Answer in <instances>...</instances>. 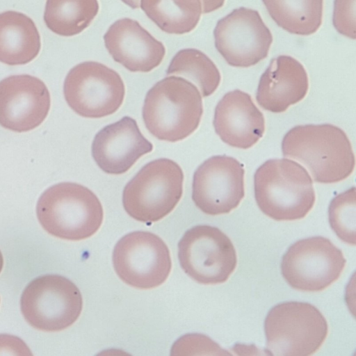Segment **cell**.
<instances>
[{
	"label": "cell",
	"mask_w": 356,
	"mask_h": 356,
	"mask_svg": "<svg viewBox=\"0 0 356 356\" xmlns=\"http://www.w3.org/2000/svg\"><path fill=\"white\" fill-rule=\"evenodd\" d=\"M282 151L284 157L306 167L316 183L341 181L355 168L349 139L343 130L332 124L292 128L282 140Z\"/></svg>",
	"instance_id": "6da1fadb"
},
{
	"label": "cell",
	"mask_w": 356,
	"mask_h": 356,
	"mask_svg": "<svg viewBox=\"0 0 356 356\" xmlns=\"http://www.w3.org/2000/svg\"><path fill=\"white\" fill-rule=\"evenodd\" d=\"M202 97L188 80L170 76L147 92L143 118L149 133L160 140H183L198 128L203 115Z\"/></svg>",
	"instance_id": "7a4b0ae2"
},
{
	"label": "cell",
	"mask_w": 356,
	"mask_h": 356,
	"mask_svg": "<svg viewBox=\"0 0 356 356\" xmlns=\"http://www.w3.org/2000/svg\"><path fill=\"white\" fill-rule=\"evenodd\" d=\"M254 184L259 208L277 221L305 218L316 201L311 176L301 165L290 159L265 162L256 171Z\"/></svg>",
	"instance_id": "3957f363"
},
{
	"label": "cell",
	"mask_w": 356,
	"mask_h": 356,
	"mask_svg": "<svg viewBox=\"0 0 356 356\" xmlns=\"http://www.w3.org/2000/svg\"><path fill=\"white\" fill-rule=\"evenodd\" d=\"M37 215L50 234L69 241L93 236L104 220V209L98 197L79 184L64 182L48 188L40 197Z\"/></svg>",
	"instance_id": "277c9868"
},
{
	"label": "cell",
	"mask_w": 356,
	"mask_h": 356,
	"mask_svg": "<svg viewBox=\"0 0 356 356\" xmlns=\"http://www.w3.org/2000/svg\"><path fill=\"white\" fill-rule=\"evenodd\" d=\"M184 175L174 161L160 159L145 165L127 184L122 202L134 219L157 222L170 214L183 195Z\"/></svg>",
	"instance_id": "5b68a950"
},
{
	"label": "cell",
	"mask_w": 356,
	"mask_h": 356,
	"mask_svg": "<svg viewBox=\"0 0 356 356\" xmlns=\"http://www.w3.org/2000/svg\"><path fill=\"white\" fill-rule=\"evenodd\" d=\"M266 350L270 355L308 356L325 341L328 325L322 313L304 302H285L273 307L264 322Z\"/></svg>",
	"instance_id": "8992f818"
},
{
	"label": "cell",
	"mask_w": 356,
	"mask_h": 356,
	"mask_svg": "<svg viewBox=\"0 0 356 356\" xmlns=\"http://www.w3.org/2000/svg\"><path fill=\"white\" fill-rule=\"evenodd\" d=\"M78 286L59 275H47L33 280L21 298V309L27 322L44 332H59L72 325L83 310Z\"/></svg>",
	"instance_id": "52a82bcc"
},
{
	"label": "cell",
	"mask_w": 356,
	"mask_h": 356,
	"mask_svg": "<svg viewBox=\"0 0 356 356\" xmlns=\"http://www.w3.org/2000/svg\"><path fill=\"white\" fill-rule=\"evenodd\" d=\"M126 94L120 74L97 62H85L70 70L64 84L69 106L79 115L99 119L115 113Z\"/></svg>",
	"instance_id": "ba28073f"
},
{
	"label": "cell",
	"mask_w": 356,
	"mask_h": 356,
	"mask_svg": "<svg viewBox=\"0 0 356 356\" xmlns=\"http://www.w3.org/2000/svg\"><path fill=\"white\" fill-rule=\"evenodd\" d=\"M178 256L185 273L202 284L225 282L237 265L236 249L230 238L210 225L188 230L179 243Z\"/></svg>",
	"instance_id": "9c48e42d"
},
{
	"label": "cell",
	"mask_w": 356,
	"mask_h": 356,
	"mask_svg": "<svg viewBox=\"0 0 356 356\" xmlns=\"http://www.w3.org/2000/svg\"><path fill=\"white\" fill-rule=\"evenodd\" d=\"M345 265L342 252L329 239L313 236L289 247L282 257L281 272L293 289L315 292L337 281Z\"/></svg>",
	"instance_id": "30bf717a"
},
{
	"label": "cell",
	"mask_w": 356,
	"mask_h": 356,
	"mask_svg": "<svg viewBox=\"0 0 356 356\" xmlns=\"http://www.w3.org/2000/svg\"><path fill=\"white\" fill-rule=\"evenodd\" d=\"M113 261L120 278L139 289L159 286L168 279L172 268L165 243L159 236L144 231L122 237L115 247Z\"/></svg>",
	"instance_id": "8fae6325"
},
{
	"label": "cell",
	"mask_w": 356,
	"mask_h": 356,
	"mask_svg": "<svg viewBox=\"0 0 356 356\" xmlns=\"http://www.w3.org/2000/svg\"><path fill=\"white\" fill-rule=\"evenodd\" d=\"M215 47L226 63L248 68L266 59L273 38L259 13L240 8L220 19L213 32Z\"/></svg>",
	"instance_id": "7c38bea8"
},
{
	"label": "cell",
	"mask_w": 356,
	"mask_h": 356,
	"mask_svg": "<svg viewBox=\"0 0 356 356\" xmlns=\"http://www.w3.org/2000/svg\"><path fill=\"white\" fill-rule=\"evenodd\" d=\"M245 170L236 159L215 156L195 171L192 198L203 213L218 216L230 213L245 196Z\"/></svg>",
	"instance_id": "4fadbf2b"
},
{
	"label": "cell",
	"mask_w": 356,
	"mask_h": 356,
	"mask_svg": "<svg viewBox=\"0 0 356 356\" xmlns=\"http://www.w3.org/2000/svg\"><path fill=\"white\" fill-rule=\"evenodd\" d=\"M45 83L30 75H17L0 81V126L24 133L40 127L51 109Z\"/></svg>",
	"instance_id": "5bb4252c"
},
{
	"label": "cell",
	"mask_w": 356,
	"mask_h": 356,
	"mask_svg": "<svg viewBox=\"0 0 356 356\" xmlns=\"http://www.w3.org/2000/svg\"><path fill=\"white\" fill-rule=\"evenodd\" d=\"M153 145L141 133L136 121L124 117L102 129L92 143V156L106 173L120 175L128 172Z\"/></svg>",
	"instance_id": "9a60e30c"
},
{
	"label": "cell",
	"mask_w": 356,
	"mask_h": 356,
	"mask_svg": "<svg viewBox=\"0 0 356 356\" xmlns=\"http://www.w3.org/2000/svg\"><path fill=\"white\" fill-rule=\"evenodd\" d=\"M104 42L113 60L131 72H150L165 56L164 45L131 19L114 23L104 35Z\"/></svg>",
	"instance_id": "2e32d148"
},
{
	"label": "cell",
	"mask_w": 356,
	"mask_h": 356,
	"mask_svg": "<svg viewBox=\"0 0 356 356\" xmlns=\"http://www.w3.org/2000/svg\"><path fill=\"white\" fill-rule=\"evenodd\" d=\"M213 127L225 143L247 149L263 137L265 119L251 97L236 90L227 93L218 104Z\"/></svg>",
	"instance_id": "e0dca14e"
},
{
	"label": "cell",
	"mask_w": 356,
	"mask_h": 356,
	"mask_svg": "<svg viewBox=\"0 0 356 356\" xmlns=\"http://www.w3.org/2000/svg\"><path fill=\"white\" fill-rule=\"evenodd\" d=\"M308 89V76L303 65L291 56H280L271 60L262 74L257 101L264 110L282 113L301 102Z\"/></svg>",
	"instance_id": "ac0fdd59"
},
{
	"label": "cell",
	"mask_w": 356,
	"mask_h": 356,
	"mask_svg": "<svg viewBox=\"0 0 356 356\" xmlns=\"http://www.w3.org/2000/svg\"><path fill=\"white\" fill-rule=\"evenodd\" d=\"M41 48V36L32 19L15 11L0 13V63L27 65L38 56Z\"/></svg>",
	"instance_id": "d6986e66"
},
{
	"label": "cell",
	"mask_w": 356,
	"mask_h": 356,
	"mask_svg": "<svg viewBox=\"0 0 356 356\" xmlns=\"http://www.w3.org/2000/svg\"><path fill=\"white\" fill-rule=\"evenodd\" d=\"M274 22L287 33L309 36L323 21V0H262Z\"/></svg>",
	"instance_id": "ffe728a7"
},
{
	"label": "cell",
	"mask_w": 356,
	"mask_h": 356,
	"mask_svg": "<svg viewBox=\"0 0 356 356\" xmlns=\"http://www.w3.org/2000/svg\"><path fill=\"white\" fill-rule=\"evenodd\" d=\"M140 8L162 31L172 35L191 33L203 14L201 0H141Z\"/></svg>",
	"instance_id": "44dd1931"
},
{
	"label": "cell",
	"mask_w": 356,
	"mask_h": 356,
	"mask_svg": "<svg viewBox=\"0 0 356 356\" xmlns=\"http://www.w3.org/2000/svg\"><path fill=\"white\" fill-rule=\"evenodd\" d=\"M99 10L98 0H47L44 19L51 32L69 38L87 29Z\"/></svg>",
	"instance_id": "7402d4cb"
},
{
	"label": "cell",
	"mask_w": 356,
	"mask_h": 356,
	"mask_svg": "<svg viewBox=\"0 0 356 356\" xmlns=\"http://www.w3.org/2000/svg\"><path fill=\"white\" fill-rule=\"evenodd\" d=\"M168 76H179L193 83L204 98L210 97L221 81L220 73L214 63L204 53L195 49H183L172 60Z\"/></svg>",
	"instance_id": "603a6c76"
},
{
	"label": "cell",
	"mask_w": 356,
	"mask_h": 356,
	"mask_svg": "<svg viewBox=\"0 0 356 356\" xmlns=\"http://www.w3.org/2000/svg\"><path fill=\"white\" fill-rule=\"evenodd\" d=\"M356 191L353 187L336 196L328 210L329 222L336 235L344 243L355 245Z\"/></svg>",
	"instance_id": "cb8c5ba5"
},
{
	"label": "cell",
	"mask_w": 356,
	"mask_h": 356,
	"mask_svg": "<svg viewBox=\"0 0 356 356\" xmlns=\"http://www.w3.org/2000/svg\"><path fill=\"white\" fill-rule=\"evenodd\" d=\"M332 24L340 35L355 40V0H334Z\"/></svg>",
	"instance_id": "d4e9b609"
},
{
	"label": "cell",
	"mask_w": 356,
	"mask_h": 356,
	"mask_svg": "<svg viewBox=\"0 0 356 356\" xmlns=\"http://www.w3.org/2000/svg\"><path fill=\"white\" fill-rule=\"evenodd\" d=\"M28 345L19 337L0 334V355H33Z\"/></svg>",
	"instance_id": "484cf974"
},
{
	"label": "cell",
	"mask_w": 356,
	"mask_h": 356,
	"mask_svg": "<svg viewBox=\"0 0 356 356\" xmlns=\"http://www.w3.org/2000/svg\"><path fill=\"white\" fill-rule=\"evenodd\" d=\"M204 15L218 10L225 5V0H201Z\"/></svg>",
	"instance_id": "4316f807"
},
{
	"label": "cell",
	"mask_w": 356,
	"mask_h": 356,
	"mask_svg": "<svg viewBox=\"0 0 356 356\" xmlns=\"http://www.w3.org/2000/svg\"><path fill=\"white\" fill-rule=\"evenodd\" d=\"M122 1L134 10L140 8L141 0H122Z\"/></svg>",
	"instance_id": "83f0119b"
},
{
	"label": "cell",
	"mask_w": 356,
	"mask_h": 356,
	"mask_svg": "<svg viewBox=\"0 0 356 356\" xmlns=\"http://www.w3.org/2000/svg\"><path fill=\"white\" fill-rule=\"evenodd\" d=\"M3 267H4V258H3V255L1 252V251H0V273H1V272L3 269Z\"/></svg>",
	"instance_id": "f1b7e54d"
}]
</instances>
